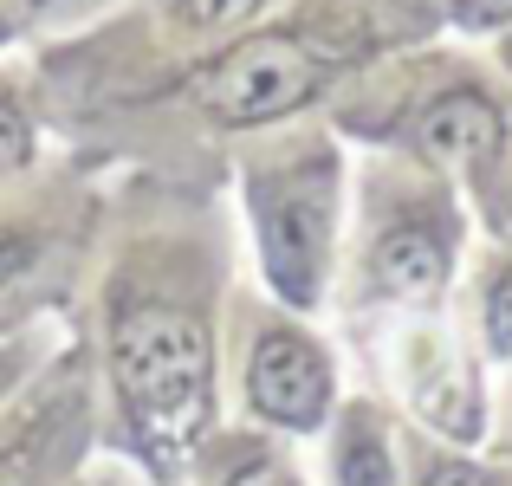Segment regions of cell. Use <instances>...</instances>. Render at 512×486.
<instances>
[{
	"instance_id": "cell-3",
	"label": "cell",
	"mask_w": 512,
	"mask_h": 486,
	"mask_svg": "<svg viewBox=\"0 0 512 486\" xmlns=\"http://www.w3.org/2000/svg\"><path fill=\"white\" fill-rule=\"evenodd\" d=\"M363 188V286L396 305H435L461 266V201L422 162L370 169Z\"/></svg>"
},
{
	"instance_id": "cell-4",
	"label": "cell",
	"mask_w": 512,
	"mask_h": 486,
	"mask_svg": "<svg viewBox=\"0 0 512 486\" xmlns=\"http://www.w3.org/2000/svg\"><path fill=\"white\" fill-rule=\"evenodd\" d=\"M338 65L344 59L318 33L273 26V33H247L227 52H214L208 65H195L182 98H188V111L214 117L221 130H253V124L305 111L338 78Z\"/></svg>"
},
{
	"instance_id": "cell-9",
	"label": "cell",
	"mask_w": 512,
	"mask_h": 486,
	"mask_svg": "<svg viewBox=\"0 0 512 486\" xmlns=\"http://www.w3.org/2000/svg\"><path fill=\"white\" fill-rule=\"evenodd\" d=\"M480 331H487V350L512 363V260L487 266V286H480Z\"/></svg>"
},
{
	"instance_id": "cell-19",
	"label": "cell",
	"mask_w": 512,
	"mask_h": 486,
	"mask_svg": "<svg viewBox=\"0 0 512 486\" xmlns=\"http://www.w3.org/2000/svg\"><path fill=\"white\" fill-rule=\"evenodd\" d=\"M0 33H7V26H0Z\"/></svg>"
},
{
	"instance_id": "cell-18",
	"label": "cell",
	"mask_w": 512,
	"mask_h": 486,
	"mask_svg": "<svg viewBox=\"0 0 512 486\" xmlns=\"http://www.w3.org/2000/svg\"><path fill=\"white\" fill-rule=\"evenodd\" d=\"M26 7H52V0H26Z\"/></svg>"
},
{
	"instance_id": "cell-14",
	"label": "cell",
	"mask_w": 512,
	"mask_h": 486,
	"mask_svg": "<svg viewBox=\"0 0 512 486\" xmlns=\"http://www.w3.org/2000/svg\"><path fill=\"white\" fill-rule=\"evenodd\" d=\"M26 260H33V234H13V227H0V292H7L13 279L26 273Z\"/></svg>"
},
{
	"instance_id": "cell-7",
	"label": "cell",
	"mask_w": 512,
	"mask_h": 486,
	"mask_svg": "<svg viewBox=\"0 0 512 486\" xmlns=\"http://www.w3.org/2000/svg\"><path fill=\"white\" fill-rule=\"evenodd\" d=\"M331 486H402L389 428L370 402H350L338 415V435H331Z\"/></svg>"
},
{
	"instance_id": "cell-10",
	"label": "cell",
	"mask_w": 512,
	"mask_h": 486,
	"mask_svg": "<svg viewBox=\"0 0 512 486\" xmlns=\"http://www.w3.org/2000/svg\"><path fill=\"white\" fill-rule=\"evenodd\" d=\"M415 486H506V474L448 448H415Z\"/></svg>"
},
{
	"instance_id": "cell-1",
	"label": "cell",
	"mask_w": 512,
	"mask_h": 486,
	"mask_svg": "<svg viewBox=\"0 0 512 486\" xmlns=\"http://www.w3.org/2000/svg\"><path fill=\"white\" fill-rule=\"evenodd\" d=\"M104 357H111L117 422L130 448L175 480L188 448H201L214 396V331L208 305L175 292L169 279H117L104 312Z\"/></svg>"
},
{
	"instance_id": "cell-5",
	"label": "cell",
	"mask_w": 512,
	"mask_h": 486,
	"mask_svg": "<svg viewBox=\"0 0 512 486\" xmlns=\"http://www.w3.org/2000/svg\"><path fill=\"white\" fill-rule=\"evenodd\" d=\"M396 137L409 143V156L435 175H461V182H487L506 156L512 137V111L506 98L487 85L480 72L454 65V78L428 85L422 98H409Z\"/></svg>"
},
{
	"instance_id": "cell-16",
	"label": "cell",
	"mask_w": 512,
	"mask_h": 486,
	"mask_svg": "<svg viewBox=\"0 0 512 486\" xmlns=\"http://www.w3.org/2000/svg\"><path fill=\"white\" fill-rule=\"evenodd\" d=\"M500 65H506V72H512V33L500 39Z\"/></svg>"
},
{
	"instance_id": "cell-2",
	"label": "cell",
	"mask_w": 512,
	"mask_h": 486,
	"mask_svg": "<svg viewBox=\"0 0 512 486\" xmlns=\"http://www.w3.org/2000/svg\"><path fill=\"white\" fill-rule=\"evenodd\" d=\"M240 195L260 240V273L279 305L312 312L325 299L331 260H338V214H344V169L331 143H292V150L253 162Z\"/></svg>"
},
{
	"instance_id": "cell-8",
	"label": "cell",
	"mask_w": 512,
	"mask_h": 486,
	"mask_svg": "<svg viewBox=\"0 0 512 486\" xmlns=\"http://www.w3.org/2000/svg\"><path fill=\"white\" fill-rule=\"evenodd\" d=\"M214 486H299V474H292V461L273 448V441H240V448L221 461Z\"/></svg>"
},
{
	"instance_id": "cell-17",
	"label": "cell",
	"mask_w": 512,
	"mask_h": 486,
	"mask_svg": "<svg viewBox=\"0 0 512 486\" xmlns=\"http://www.w3.org/2000/svg\"><path fill=\"white\" fill-rule=\"evenodd\" d=\"M91 486H124V480H111V474H104V480H91Z\"/></svg>"
},
{
	"instance_id": "cell-12",
	"label": "cell",
	"mask_w": 512,
	"mask_h": 486,
	"mask_svg": "<svg viewBox=\"0 0 512 486\" xmlns=\"http://www.w3.org/2000/svg\"><path fill=\"white\" fill-rule=\"evenodd\" d=\"M33 162V117L13 91H0V175H20Z\"/></svg>"
},
{
	"instance_id": "cell-11",
	"label": "cell",
	"mask_w": 512,
	"mask_h": 486,
	"mask_svg": "<svg viewBox=\"0 0 512 486\" xmlns=\"http://www.w3.org/2000/svg\"><path fill=\"white\" fill-rule=\"evenodd\" d=\"M169 7L188 33H227V26H247L266 0H169Z\"/></svg>"
},
{
	"instance_id": "cell-15",
	"label": "cell",
	"mask_w": 512,
	"mask_h": 486,
	"mask_svg": "<svg viewBox=\"0 0 512 486\" xmlns=\"http://www.w3.org/2000/svg\"><path fill=\"white\" fill-rule=\"evenodd\" d=\"M0 486H33L26 474H13V467H0Z\"/></svg>"
},
{
	"instance_id": "cell-13",
	"label": "cell",
	"mask_w": 512,
	"mask_h": 486,
	"mask_svg": "<svg viewBox=\"0 0 512 486\" xmlns=\"http://www.w3.org/2000/svg\"><path fill=\"white\" fill-rule=\"evenodd\" d=\"M448 13L467 26V33H493V26L512 20V0H448Z\"/></svg>"
},
{
	"instance_id": "cell-6",
	"label": "cell",
	"mask_w": 512,
	"mask_h": 486,
	"mask_svg": "<svg viewBox=\"0 0 512 486\" xmlns=\"http://www.w3.org/2000/svg\"><path fill=\"white\" fill-rule=\"evenodd\" d=\"M247 409L266 428H286V435H312L331 415V357L299 318H253V344H247Z\"/></svg>"
}]
</instances>
